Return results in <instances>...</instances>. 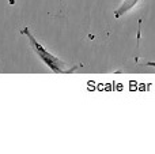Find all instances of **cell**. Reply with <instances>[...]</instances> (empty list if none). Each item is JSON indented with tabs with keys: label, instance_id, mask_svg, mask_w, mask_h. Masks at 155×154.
Returning <instances> with one entry per match:
<instances>
[{
	"label": "cell",
	"instance_id": "6da1fadb",
	"mask_svg": "<svg viewBox=\"0 0 155 154\" xmlns=\"http://www.w3.org/2000/svg\"><path fill=\"white\" fill-rule=\"evenodd\" d=\"M21 33L29 38V42H30V45H31L33 51H34L35 53H37V56L40 57V59L42 60V62L45 63L49 68H51L52 72H54V74H71V72H74V71L76 70V67L67 68V64H65L63 60H60L59 57H56V56H53L52 53H49V52L46 51V49L34 38V35L30 33L29 27H25Z\"/></svg>",
	"mask_w": 155,
	"mask_h": 154
},
{
	"label": "cell",
	"instance_id": "7a4b0ae2",
	"mask_svg": "<svg viewBox=\"0 0 155 154\" xmlns=\"http://www.w3.org/2000/svg\"><path fill=\"white\" fill-rule=\"evenodd\" d=\"M137 3H139V0H123V3L114 10V16L116 18H121L124 14H127L129 10H132Z\"/></svg>",
	"mask_w": 155,
	"mask_h": 154
},
{
	"label": "cell",
	"instance_id": "3957f363",
	"mask_svg": "<svg viewBox=\"0 0 155 154\" xmlns=\"http://www.w3.org/2000/svg\"><path fill=\"white\" fill-rule=\"evenodd\" d=\"M147 65H150V67H155V62H148Z\"/></svg>",
	"mask_w": 155,
	"mask_h": 154
}]
</instances>
